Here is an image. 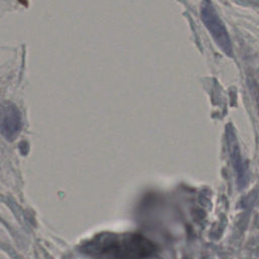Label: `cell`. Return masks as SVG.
Returning <instances> with one entry per match:
<instances>
[{
  "label": "cell",
  "mask_w": 259,
  "mask_h": 259,
  "mask_svg": "<svg viewBox=\"0 0 259 259\" xmlns=\"http://www.w3.org/2000/svg\"><path fill=\"white\" fill-rule=\"evenodd\" d=\"M228 140L230 143V150H231V157H232V162L233 166L237 175L238 183L240 186H244L246 183V169H245V164L241 158L240 155V149L238 146V142L236 139V136L232 130H228Z\"/></svg>",
  "instance_id": "4"
},
{
  "label": "cell",
  "mask_w": 259,
  "mask_h": 259,
  "mask_svg": "<svg viewBox=\"0 0 259 259\" xmlns=\"http://www.w3.org/2000/svg\"><path fill=\"white\" fill-rule=\"evenodd\" d=\"M22 127L21 114L18 108L11 102L2 105L1 134L7 141L15 140Z\"/></svg>",
  "instance_id": "3"
},
{
  "label": "cell",
  "mask_w": 259,
  "mask_h": 259,
  "mask_svg": "<svg viewBox=\"0 0 259 259\" xmlns=\"http://www.w3.org/2000/svg\"><path fill=\"white\" fill-rule=\"evenodd\" d=\"M80 249L95 259H150L157 253L155 243L138 233H101Z\"/></svg>",
  "instance_id": "1"
},
{
  "label": "cell",
  "mask_w": 259,
  "mask_h": 259,
  "mask_svg": "<svg viewBox=\"0 0 259 259\" xmlns=\"http://www.w3.org/2000/svg\"><path fill=\"white\" fill-rule=\"evenodd\" d=\"M201 19L220 49L229 57H233V47L228 30L217 13L211 2L201 4Z\"/></svg>",
  "instance_id": "2"
}]
</instances>
